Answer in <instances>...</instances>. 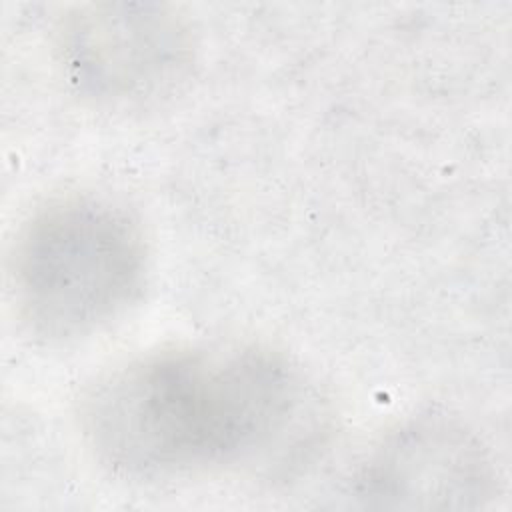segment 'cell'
<instances>
[{
	"label": "cell",
	"mask_w": 512,
	"mask_h": 512,
	"mask_svg": "<svg viewBox=\"0 0 512 512\" xmlns=\"http://www.w3.org/2000/svg\"><path fill=\"white\" fill-rule=\"evenodd\" d=\"M300 400L292 364L254 344L178 346L104 372L80 404L82 434L118 474L160 478L266 448Z\"/></svg>",
	"instance_id": "cell-1"
},
{
	"label": "cell",
	"mask_w": 512,
	"mask_h": 512,
	"mask_svg": "<svg viewBox=\"0 0 512 512\" xmlns=\"http://www.w3.org/2000/svg\"><path fill=\"white\" fill-rule=\"evenodd\" d=\"M148 248L140 224L106 198L74 196L38 210L10 256L16 312L48 342L90 336L142 294Z\"/></svg>",
	"instance_id": "cell-2"
},
{
	"label": "cell",
	"mask_w": 512,
	"mask_h": 512,
	"mask_svg": "<svg viewBox=\"0 0 512 512\" xmlns=\"http://www.w3.org/2000/svg\"><path fill=\"white\" fill-rule=\"evenodd\" d=\"M62 60L72 82L108 102H142L174 86L190 64L184 24L152 4H92L70 16Z\"/></svg>",
	"instance_id": "cell-3"
},
{
	"label": "cell",
	"mask_w": 512,
	"mask_h": 512,
	"mask_svg": "<svg viewBox=\"0 0 512 512\" xmlns=\"http://www.w3.org/2000/svg\"><path fill=\"white\" fill-rule=\"evenodd\" d=\"M496 490V468L478 434L436 412L390 432L354 482V496L376 508H480Z\"/></svg>",
	"instance_id": "cell-4"
}]
</instances>
